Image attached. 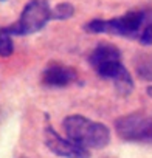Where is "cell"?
<instances>
[{
	"label": "cell",
	"mask_w": 152,
	"mask_h": 158,
	"mask_svg": "<svg viewBox=\"0 0 152 158\" xmlns=\"http://www.w3.org/2000/svg\"><path fill=\"white\" fill-rule=\"evenodd\" d=\"M65 135L86 149H103L110 143V130L106 124L92 121L82 115H70L62 121Z\"/></svg>",
	"instance_id": "cell-1"
},
{
	"label": "cell",
	"mask_w": 152,
	"mask_h": 158,
	"mask_svg": "<svg viewBox=\"0 0 152 158\" xmlns=\"http://www.w3.org/2000/svg\"><path fill=\"white\" fill-rule=\"evenodd\" d=\"M144 19L146 14L143 11H129L124 16L113 17L109 20L92 19L84 25V30L92 34H113V36L135 37L140 36Z\"/></svg>",
	"instance_id": "cell-2"
},
{
	"label": "cell",
	"mask_w": 152,
	"mask_h": 158,
	"mask_svg": "<svg viewBox=\"0 0 152 158\" xmlns=\"http://www.w3.org/2000/svg\"><path fill=\"white\" fill-rule=\"evenodd\" d=\"M51 19V8L47 0H30L22 10L20 17L6 27L11 36H28L40 31Z\"/></svg>",
	"instance_id": "cell-3"
},
{
	"label": "cell",
	"mask_w": 152,
	"mask_h": 158,
	"mask_svg": "<svg viewBox=\"0 0 152 158\" xmlns=\"http://www.w3.org/2000/svg\"><path fill=\"white\" fill-rule=\"evenodd\" d=\"M116 135L130 143H152V115L133 112L115 121Z\"/></svg>",
	"instance_id": "cell-4"
},
{
	"label": "cell",
	"mask_w": 152,
	"mask_h": 158,
	"mask_svg": "<svg viewBox=\"0 0 152 158\" xmlns=\"http://www.w3.org/2000/svg\"><path fill=\"white\" fill-rule=\"evenodd\" d=\"M44 143L51 153L62 158H90L89 149L74 143L68 136L64 138L51 126H47L44 129Z\"/></svg>",
	"instance_id": "cell-5"
},
{
	"label": "cell",
	"mask_w": 152,
	"mask_h": 158,
	"mask_svg": "<svg viewBox=\"0 0 152 158\" xmlns=\"http://www.w3.org/2000/svg\"><path fill=\"white\" fill-rule=\"evenodd\" d=\"M76 79V70L61 62H50L42 71V84L47 87H67Z\"/></svg>",
	"instance_id": "cell-6"
},
{
	"label": "cell",
	"mask_w": 152,
	"mask_h": 158,
	"mask_svg": "<svg viewBox=\"0 0 152 158\" xmlns=\"http://www.w3.org/2000/svg\"><path fill=\"white\" fill-rule=\"evenodd\" d=\"M120 59H121L120 48L113 44H109V42L98 44L89 56V62L93 68H98L103 64H107L112 60H120Z\"/></svg>",
	"instance_id": "cell-7"
},
{
	"label": "cell",
	"mask_w": 152,
	"mask_h": 158,
	"mask_svg": "<svg viewBox=\"0 0 152 158\" xmlns=\"http://www.w3.org/2000/svg\"><path fill=\"white\" fill-rule=\"evenodd\" d=\"M95 71L104 77V79H110V81H116L118 77H121L123 74L127 73V68L121 64V60H112V62H107V64H103L99 65L98 68H95Z\"/></svg>",
	"instance_id": "cell-8"
},
{
	"label": "cell",
	"mask_w": 152,
	"mask_h": 158,
	"mask_svg": "<svg viewBox=\"0 0 152 158\" xmlns=\"http://www.w3.org/2000/svg\"><path fill=\"white\" fill-rule=\"evenodd\" d=\"M73 14H74V6L68 2L57 3L51 10V19H54V20H67V19L73 17Z\"/></svg>",
	"instance_id": "cell-9"
},
{
	"label": "cell",
	"mask_w": 152,
	"mask_h": 158,
	"mask_svg": "<svg viewBox=\"0 0 152 158\" xmlns=\"http://www.w3.org/2000/svg\"><path fill=\"white\" fill-rule=\"evenodd\" d=\"M13 51H14V44H13L11 34L8 33L6 28L0 27V56L8 57L13 54Z\"/></svg>",
	"instance_id": "cell-10"
},
{
	"label": "cell",
	"mask_w": 152,
	"mask_h": 158,
	"mask_svg": "<svg viewBox=\"0 0 152 158\" xmlns=\"http://www.w3.org/2000/svg\"><path fill=\"white\" fill-rule=\"evenodd\" d=\"M137 73L144 81H152V54L140 59V62L137 64Z\"/></svg>",
	"instance_id": "cell-11"
},
{
	"label": "cell",
	"mask_w": 152,
	"mask_h": 158,
	"mask_svg": "<svg viewBox=\"0 0 152 158\" xmlns=\"http://www.w3.org/2000/svg\"><path fill=\"white\" fill-rule=\"evenodd\" d=\"M140 44L143 45H152V23H149L147 27H144L138 36Z\"/></svg>",
	"instance_id": "cell-12"
},
{
	"label": "cell",
	"mask_w": 152,
	"mask_h": 158,
	"mask_svg": "<svg viewBox=\"0 0 152 158\" xmlns=\"http://www.w3.org/2000/svg\"><path fill=\"white\" fill-rule=\"evenodd\" d=\"M146 93H147V96H149V98H152V85H150V87H147Z\"/></svg>",
	"instance_id": "cell-13"
}]
</instances>
